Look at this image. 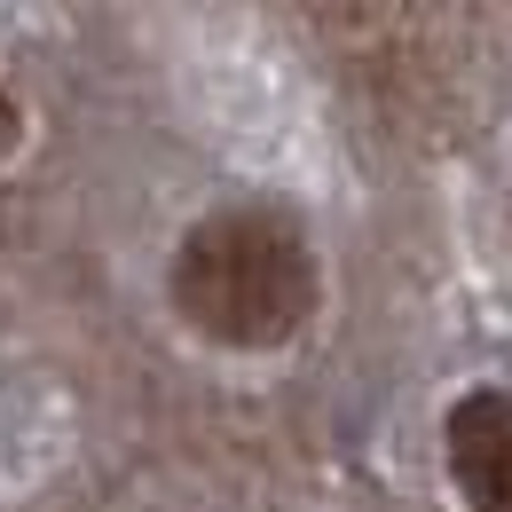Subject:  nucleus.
<instances>
[{
    "label": "nucleus",
    "instance_id": "obj_1",
    "mask_svg": "<svg viewBox=\"0 0 512 512\" xmlns=\"http://www.w3.org/2000/svg\"><path fill=\"white\" fill-rule=\"evenodd\" d=\"M166 300L205 347L276 355L292 347L323 300V260L284 205H213L182 229L166 260Z\"/></svg>",
    "mask_w": 512,
    "mask_h": 512
},
{
    "label": "nucleus",
    "instance_id": "obj_2",
    "mask_svg": "<svg viewBox=\"0 0 512 512\" xmlns=\"http://www.w3.org/2000/svg\"><path fill=\"white\" fill-rule=\"evenodd\" d=\"M442 465L465 512H512V386H465L449 402Z\"/></svg>",
    "mask_w": 512,
    "mask_h": 512
},
{
    "label": "nucleus",
    "instance_id": "obj_3",
    "mask_svg": "<svg viewBox=\"0 0 512 512\" xmlns=\"http://www.w3.org/2000/svg\"><path fill=\"white\" fill-rule=\"evenodd\" d=\"M16 142H24V111H16V95L0 79V158H16Z\"/></svg>",
    "mask_w": 512,
    "mask_h": 512
}]
</instances>
